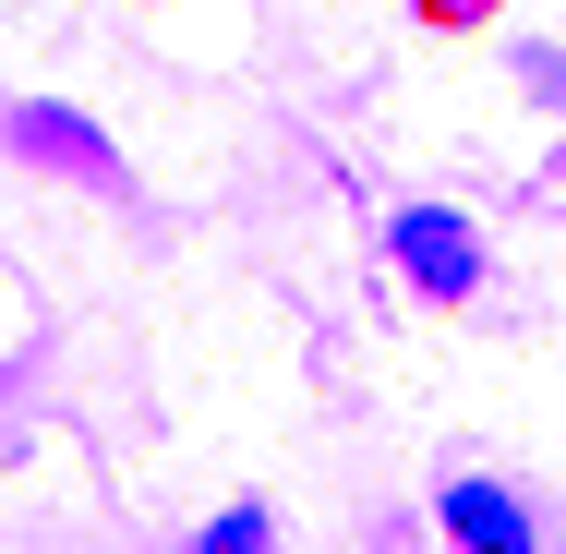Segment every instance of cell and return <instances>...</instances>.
<instances>
[{
    "mask_svg": "<svg viewBox=\"0 0 566 554\" xmlns=\"http://www.w3.org/2000/svg\"><path fill=\"white\" fill-rule=\"evenodd\" d=\"M386 241H398V265H410L434 302H458V290L482 278V241H470V218H447V206H410V218L386 229Z\"/></svg>",
    "mask_w": 566,
    "mask_h": 554,
    "instance_id": "obj_1",
    "label": "cell"
},
{
    "mask_svg": "<svg viewBox=\"0 0 566 554\" xmlns=\"http://www.w3.org/2000/svg\"><path fill=\"white\" fill-rule=\"evenodd\" d=\"M447 531L470 554H531V506L506 482H447Z\"/></svg>",
    "mask_w": 566,
    "mask_h": 554,
    "instance_id": "obj_2",
    "label": "cell"
},
{
    "mask_svg": "<svg viewBox=\"0 0 566 554\" xmlns=\"http://www.w3.org/2000/svg\"><path fill=\"white\" fill-rule=\"evenodd\" d=\"M265 543V519H253V506H241V519H218V531H206V554H253Z\"/></svg>",
    "mask_w": 566,
    "mask_h": 554,
    "instance_id": "obj_3",
    "label": "cell"
}]
</instances>
